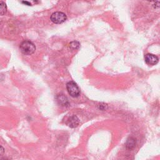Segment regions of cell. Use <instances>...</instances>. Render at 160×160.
<instances>
[{"mask_svg":"<svg viewBox=\"0 0 160 160\" xmlns=\"http://www.w3.org/2000/svg\"><path fill=\"white\" fill-rule=\"evenodd\" d=\"M20 48L23 54L25 55H31L35 51L36 46L30 41H24L21 43Z\"/></svg>","mask_w":160,"mask_h":160,"instance_id":"1","label":"cell"},{"mask_svg":"<svg viewBox=\"0 0 160 160\" xmlns=\"http://www.w3.org/2000/svg\"><path fill=\"white\" fill-rule=\"evenodd\" d=\"M66 89L69 94L72 97L76 98L80 95V89L78 85L74 82H69L66 84Z\"/></svg>","mask_w":160,"mask_h":160,"instance_id":"2","label":"cell"},{"mask_svg":"<svg viewBox=\"0 0 160 160\" xmlns=\"http://www.w3.org/2000/svg\"><path fill=\"white\" fill-rule=\"evenodd\" d=\"M66 20V15L62 12H55L51 16V20L55 24H61Z\"/></svg>","mask_w":160,"mask_h":160,"instance_id":"3","label":"cell"},{"mask_svg":"<svg viewBox=\"0 0 160 160\" xmlns=\"http://www.w3.org/2000/svg\"><path fill=\"white\" fill-rule=\"evenodd\" d=\"M145 63L149 66L156 65L159 61V58L156 55L153 54H146L145 57Z\"/></svg>","mask_w":160,"mask_h":160,"instance_id":"4","label":"cell"},{"mask_svg":"<svg viewBox=\"0 0 160 160\" xmlns=\"http://www.w3.org/2000/svg\"><path fill=\"white\" fill-rule=\"evenodd\" d=\"M79 123V121L78 117L76 116H72L68 120L67 124L71 128H75L78 126Z\"/></svg>","mask_w":160,"mask_h":160,"instance_id":"5","label":"cell"},{"mask_svg":"<svg viewBox=\"0 0 160 160\" xmlns=\"http://www.w3.org/2000/svg\"><path fill=\"white\" fill-rule=\"evenodd\" d=\"M57 101L61 106H66L67 105H68V98L63 94H60L57 97Z\"/></svg>","mask_w":160,"mask_h":160,"instance_id":"6","label":"cell"},{"mask_svg":"<svg viewBox=\"0 0 160 160\" xmlns=\"http://www.w3.org/2000/svg\"><path fill=\"white\" fill-rule=\"evenodd\" d=\"M126 148L128 149H133L136 146V140L133 138H130L128 139L126 144Z\"/></svg>","mask_w":160,"mask_h":160,"instance_id":"7","label":"cell"},{"mask_svg":"<svg viewBox=\"0 0 160 160\" xmlns=\"http://www.w3.org/2000/svg\"><path fill=\"white\" fill-rule=\"evenodd\" d=\"M80 46V44L79 42H72L69 43V48L71 49V50H78Z\"/></svg>","mask_w":160,"mask_h":160,"instance_id":"8","label":"cell"},{"mask_svg":"<svg viewBox=\"0 0 160 160\" xmlns=\"http://www.w3.org/2000/svg\"><path fill=\"white\" fill-rule=\"evenodd\" d=\"M7 11V7L5 3L0 2V15H4Z\"/></svg>","mask_w":160,"mask_h":160,"instance_id":"9","label":"cell"},{"mask_svg":"<svg viewBox=\"0 0 160 160\" xmlns=\"http://www.w3.org/2000/svg\"><path fill=\"white\" fill-rule=\"evenodd\" d=\"M4 153H5V149L2 146L0 145V156L3 155Z\"/></svg>","mask_w":160,"mask_h":160,"instance_id":"10","label":"cell"},{"mask_svg":"<svg viewBox=\"0 0 160 160\" xmlns=\"http://www.w3.org/2000/svg\"><path fill=\"white\" fill-rule=\"evenodd\" d=\"M23 3H25V4H26V5H28V6H30V5H31V4H30L29 3H28V2H23Z\"/></svg>","mask_w":160,"mask_h":160,"instance_id":"11","label":"cell"},{"mask_svg":"<svg viewBox=\"0 0 160 160\" xmlns=\"http://www.w3.org/2000/svg\"><path fill=\"white\" fill-rule=\"evenodd\" d=\"M149 2H156L157 0H148Z\"/></svg>","mask_w":160,"mask_h":160,"instance_id":"12","label":"cell"}]
</instances>
